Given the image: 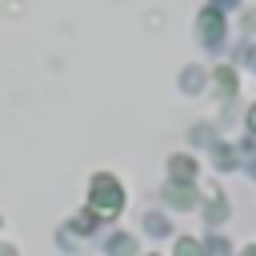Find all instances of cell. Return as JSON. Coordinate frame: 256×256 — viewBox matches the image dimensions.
I'll use <instances>...</instances> for the list:
<instances>
[{
	"label": "cell",
	"instance_id": "cell-1",
	"mask_svg": "<svg viewBox=\"0 0 256 256\" xmlns=\"http://www.w3.org/2000/svg\"><path fill=\"white\" fill-rule=\"evenodd\" d=\"M92 212H96V216L120 212V184H116L112 176H96V180H92Z\"/></svg>",
	"mask_w": 256,
	"mask_h": 256
},
{
	"label": "cell",
	"instance_id": "cell-2",
	"mask_svg": "<svg viewBox=\"0 0 256 256\" xmlns=\"http://www.w3.org/2000/svg\"><path fill=\"white\" fill-rule=\"evenodd\" d=\"M176 256H204V248H200L196 240H180V244H176Z\"/></svg>",
	"mask_w": 256,
	"mask_h": 256
},
{
	"label": "cell",
	"instance_id": "cell-3",
	"mask_svg": "<svg viewBox=\"0 0 256 256\" xmlns=\"http://www.w3.org/2000/svg\"><path fill=\"white\" fill-rule=\"evenodd\" d=\"M172 172H176L180 180H188V176H192V164H188V160H176V164H172Z\"/></svg>",
	"mask_w": 256,
	"mask_h": 256
},
{
	"label": "cell",
	"instance_id": "cell-4",
	"mask_svg": "<svg viewBox=\"0 0 256 256\" xmlns=\"http://www.w3.org/2000/svg\"><path fill=\"white\" fill-rule=\"evenodd\" d=\"M72 228H76V232H88V228H92V216H76Z\"/></svg>",
	"mask_w": 256,
	"mask_h": 256
},
{
	"label": "cell",
	"instance_id": "cell-5",
	"mask_svg": "<svg viewBox=\"0 0 256 256\" xmlns=\"http://www.w3.org/2000/svg\"><path fill=\"white\" fill-rule=\"evenodd\" d=\"M252 124H256V112H252Z\"/></svg>",
	"mask_w": 256,
	"mask_h": 256
}]
</instances>
